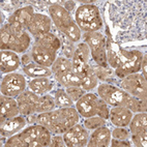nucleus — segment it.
<instances>
[{"instance_id":"nucleus-1","label":"nucleus","mask_w":147,"mask_h":147,"mask_svg":"<svg viewBox=\"0 0 147 147\" xmlns=\"http://www.w3.org/2000/svg\"><path fill=\"white\" fill-rule=\"evenodd\" d=\"M106 24L112 28L113 42H122L145 40L147 34L146 2L140 0H122L106 2Z\"/></svg>"},{"instance_id":"nucleus-2","label":"nucleus","mask_w":147,"mask_h":147,"mask_svg":"<svg viewBox=\"0 0 147 147\" xmlns=\"http://www.w3.org/2000/svg\"><path fill=\"white\" fill-rule=\"evenodd\" d=\"M108 65L114 69L115 76L121 79L134 73H140L143 54L140 50H126L122 46L106 38Z\"/></svg>"},{"instance_id":"nucleus-3","label":"nucleus","mask_w":147,"mask_h":147,"mask_svg":"<svg viewBox=\"0 0 147 147\" xmlns=\"http://www.w3.org/2000/svg\"><path fill=\"white\" fill-rule=\"evenodd\" d=\"M79 120L80 115L75 106L56 108L50 112L38 113L36 116V124L47 127L53 135H63Z\"/></svg>"},{"instance_id":"nucleus-4","label":"nucleus","mask_w":147,"mask_h":147,"mask_svg":"<svg viewBox=\"0 0 147 147\" xmlns=\"http://www.w3.org/2000/svg\"><path fill=\"white\" fill-rule=\"evenodd\" d=\"M31 35L27 30L11 27L9 24H3L0 29V49L13 51L18 54L26 53L31 46Z\"/></svg>"},{"instance_id":"nucleus-5","label":"nucleus","mask_w":147,"mask_h":147,"mask_svg":"<svg viewBox=\"0 0 147 147\" xmlns=\"http://www.w3.org/2000/svg\"><path fill=\"white\" fill-rule=\"evenodd\" d=\"M75 21L83 32L100 31L104 21L100 7L92 4H81L75 11Z\"/></svg>"},{"instance_id":"nucleus-6","label":"nucleus","mask_w":147,"mask_h":147,"mask_svg":"<svg viewBox=\"0 0 147 147\" xmlns=\"http://www.w3.org/2000/svg\"><path fill=\"white\" fill-rule=\"evenodd\" d=\"M83 42H86L90 49L92 61L100 66H109L107 62V47L106 35L102 31L84 32L82 34Z\"/></svg>"},{"instance_id":"nucleus-7","label":"nucleus","mask_w":147,"mask_h":147,"mask_svg":"<svg viewBox=\"0 0 147 147\" xmlns=\"http://www.w3.org/2000/svg\"><path fill=\"white\" fill-rule=\"evenodd\" d=\"M24 147H50L51 133L40 124H31L19 133Z\"/></svg>"},{"instance_id":"nucleus-8","label":"nucleus","mask_w":147,"mask_h":147,"mask_svg":"<svg viewBox=\"0 0 147 147\" xmlns=\"http://www.w3.org/2000/svg\"><path fill=\"white\" fill-rule=\"evenodd\" d=\"M116 86L127 92L131 96L140 100H147V80L141 73H134L118 79Z\"/></svg>"},{"instance_id":"nucleus-9","label":"nucleus","mask_w":147,"mask_h":147,"mask_svg":"<svg viewBox=\"0 0 147 147\" xmlns=\"http://www.w3.org/2000/svg\"><path fill=\"white\" fill-rule=\"evenodd\" d=\"M96 94L102 98L108 106L116 107L123 106L125 107L131 95L119 88L114 84L100 83L96 87Z\"/></svg>"},{"instance_id":"nucleus-10","label":"nucleus","mask_w":147,"mask_h":147,"mask_svg":"<svg viewBox=\"0 0 147 147\" xmlns=\"http://www.w3.org/2000/svg\"><path fill=\"white\" fill-rule=\"evenodd\" d=\"M27 80L25 75L21 73L6 74L1 80V94L11 97H17L27 89Z\"/></svg>"},{"instance_id":"nucleus-11","label":"nucleus","mask_w":147,"mask_h":147,"mask_svg":"<svg viewBox=\"0 0 147 147\" xmlns=\"http://www.w3.org/2000/svg\"><path fill=\"white\" fill-rule=\"evenodd\" d=\"M48 15L52 20L54 28L60 33L64 32L68 27L71 26L74 23H76L71 13L57 2H53L48 7Z\"/></svg>"},{"instance_id":"nucleus-12","label":"nucleus","mask_w":147,"mask_h":147,"mask_svg":"<svg viewBox=\"0 0 147 147\" xmlns=\"http://www.w3.org/2000/svg\"><path fill=\"white\" fill-rule=\"evenodd\" d=\"M102 102L104 100L97 94L92 92H86L78 102H75V108L78 111L80 117L87 118L98 114Z\"/></svg>"},{"instance_id":"nucleus-13","label":"nucleus","mask_w":147,"mask_h":147,"mask_svg":"<svg viewBox=\"0 0 147 147\" xmlns=\"http://www.w3.org/2000/svg\"><path fill=\"white\" fill-rule=\"evenodd\" d=\"M90 61H91V54H90L89 47L84 42H78L75 49L74 56L71 58L74 71L82 78L84 76L85 71H87V68L89 67Z\"/></svg>"},{"instance_id":"nucleus-14","label":"nucleus","mask_w":147,"mask_h":147,"mask_svg":"<svg viewBox=\"0 0 147 147\" xmlns=\"http://www.w3.org/2000/svg\"><path fill=\"white\" fill-rule=\"evenodd\" d=\"M62 136L67 147H85L89 140L88 131L79 122L68 129Z\"/></svg>"},{"instance_id":"nucleus-15","label":"nucleus","mask_w":147,"mask_h":147,"mask_svg":"<svg viewBox=\"0 0 147 147\" xmlns=\"http://www.w3.org/2000/svg\"><path fill=\"white\" fill-rule=\"evenodd\" d=\"M34 7L29 4V5H24L21 8L17 9L15 13L6 17V23L9 24L11 27L21 30H27L28 25L31 21L32 17L34 16Z\"/></svg>"},{"instance_id":"nucleus-16","label":"nucleus","mask_w":147,"mask_h":147,"mask_svg":"<svg viewBox=\"0 0 147 147\" xmlns=\"http://www.w3.org/2000/svg\"><path fill=\"white\" fill-rule=\"evenodd\" d=\"M53 29V23L49 15L42 13H35L29 23L27 31L32 37L40 36L42 34L51 32Z\"/></svg>"},{"instance_id":"nucleus-17","label":"nucleus","mask_w":147,"mask_h":147,"mask_svg":"<svg viewBox=\"0 0 147 147\" xmlns=\"http://www.w3.org/2000/svg\"><path fill=\"white\" fill-rule=\"evenodd\" d=\"M32 46L40 48L52 55L57 56L58 52L61 48V42L56 32H48L40 35V36L33 37Z\"/></svg>"},{"instance_id":"nucleus-18","label":"nucleus","mask_w":147,"mask_h":147,"mask_svg":"<svg viewBox=\"0 0 147 147\" xmlns=\"http://www.w3.org/2000/svg\"><path fill=\"white\" fill-rule=\"evenodd\" d=\"M16 100L18 102L20 115L27 117L29 115L36 113V108L37 105H38V100H40V95L35 94L34 92L26 89L24 92H22L21 94H19L16 97Z\"/></svg>"},{"instance_id":"nucleus-19","label":"nucleus","mask_w":147,"mask_h":147,"mask_svg":"<svg viewBox=\"0 0 147 147\" xmlns=\"http://www.w3.org/2000/svg\"><path fill=\"white\" fill-rule=\"evenodd\" d=\"M27 124V118L23 115H19L13 118L4 120L0 122V135L1 137L9 138L23 131Z\"/></svg>"},{"instance_id":"nucleus-20","label":"nucleus","mask_w":147,"mask_h":147,"mask_svg":"<svg viewBox=\"0 0 147 147\" xmlns=\"http://www.w3.org/2000/svg\"><path fill=\"white\" fill-rule=\"evenodd\" d=\"M0 71L2 74L17 71L22 65L21 56L13 51L1 50L0 53Z\"/></svg>"},{"instance_id":"nucleus-21","label":"nucleus","mask_w":147,"mask_h":147,"mask_svg":"<svg viewBox=\"0 0 147 147\" xmlns=\"http://www.w3.org/2000/svg\"><path fill=\"white\" fill-rule=\"evenodd\" d=\"M133 115H134V113L126 107L116 106V107L110 108L109 119L114 126L127 127Z\"/></svg>"},{"instance_id":"nucleus-22","label":"nucleus","mask_w":147,"mask_h":147,"mask_svg":"<svg viewBox=\"0 0 147 147\" xmlns=\"http://www.w3.org/2000/svg\"><path fill=\"white\" fill-rule=\"evenodd\" d=\"M20 115L18 102L15 97L1 94L0 96V122Z\"/></svg>"},{"instance_id":"nucleus-23","label":"nucleus","mask_w":147,"mask_h":147,"mask_svg":"<svg viewBox=\"0 0 147 147\" xmlns=\"http://www.w3.org/2000/svg\"><path fill=\"white\" fill-rule=\"evenodd\" d=\"M112 139L111 129L107 125L100 126L98 129L92 131L89 135V140L87 143L88 147H108L110 146Z\"/></svg>"},{"instance_id":"nucleus-24","label":"nucleus","mask_w":147,"mask_h":147,"mask_svg":"<svg viewBox=\"0 0 147 147\" xmlns=\"http://www.w3.org/2000/svg\"><path fill=\"white\" fill-rule=\"evenodd\" d=\"M27 89L42 96L50 93L54 89V81L51 78H47V77L30 79V81H28L27 83Z\"/></svg>"},{"instance_id":"nucleus-25","label":"nucleus","mask_w":147,"mask_h":147,"mask_svg":"<svg viewBox=\"0 0 147 147\" xmlns=\"http://www.w3.org/2000/svg\"><path fill=\"white\" fill-rule=\"evenodd\" d=\"M22 71L24 75L30 79H36V78H51L53 76L51 67H46L36 62H31L28 65L22 66Z\"/></svg>"},{"instance_id":"nucleus-26","label":"nucleus","mask_w":147,"mask_h":147,"mask_svg":"<svg viewBox=\"0 0 147 147\" xmlns=\"http://www.w3.org/2000/svg\"><path fill=\"white\" fill-rule=\"evenodd\" d=\"M53 77H54V80L57 82V84L62 86L63 88H68V87L73 86H81L82 82H83L81 77L78 74L75 73L74 69Z\"/></svg>"},{"instance_id":"nucleus-27","label":"nucleus","mask_w":147,"mask_h":147,"mask_svg":"<svg viewBox=\"0 0 147 147\" xmlns=\"http://www.w3.org/2000/svg\"><path fill=\"white\" fill-rule=\"evenodd\" d=\"M29 51L31 52L34 62L38 63V64H40L42 66H46V67H51L53 62L57 58V56L52 55L50 53L46 52V51L42 50V49L35 47V46H31Z\"/></svg>"},{"instance_id":"nucleus-28","label":"nucleus","mask_w":147,"mask_h":147,"mask_svg":"<svg viewBox=\"0 0 147 147\" xmlns=\"http://www.w3.org/2000/svg\"><path fill=\"white\" fill-rule=\"evenodd\" d=\"M129 131L131 135L139 134L147 131V113L140 112L134 113L129 123Z\"/></svg>"},{"instance_id":"nucleus-29","label":"nucleus","mask_w":147,"mask_h":147,"mask_svg":"<svg viewBox=\"0 0 147 147\" xmlns=\"http://www.w3.org/2000/svg\"><path fill=\"white\" fill-rule=\"evenodd\" d=\"M51 95L54 98L56 108H67L74 107V102L71 97L68 96L67 92L65 91V88L59 87L57 89H53L50 92Z\"/></svg>"},{"instance_id":"nucleus-30","label":"nucleus","mask_w":147,"mask_h":147,"mask_svg":"<svg viewBox=\"0 0 147 147\" xmlns=\"http://www.w3.org/2000/svg\"><path fill=\"white\" fill-rule=\"evenodd\" d=\"M51 69H52L53 76L73 71L71 59H68V58L64 57V56H57V58H56L55 61L53 62L52 66H51Z\"/></svg>"},{"instance_id":"nucleus-31","label":"nucleus","mask_w":147,"mask_h":147,"mask_svg":"<svg viewBox=\"0 0 147 147\" xmlns=\"http://www.w3.org/2000/svg\"><path fill=\"white\" fill-rule=\"evenodd\" d=\"M82 81L83 82H82L81 87L84 90H86L87 92L97 87L100 80H98L94 71H93L91 65H89V67L87 68V71H85L84 76L82 77Z\"/></svg>"},{"instance_id":"nucleus-32","label":"nucleus","mask_w":147,"mask_h":147,"mask_svg":"<svg viewBox=\"0 0 147 147\" xmlns=\"http://www.w3.org/2000/svg\"><path fill=\"white\" fill-rule=\"evenodd\" d=\"M55 29V28H54ZM56 30V29H55ZM56 33H57L58 37L61 42V55L60 56H64V57L68 58V59H71L74 56V53H75V49H76V46L71 40H69L65 35H63L62 33L58 32L56 30Z\"/></svg>"},{"instance_id":"nucleus-33","label":"nucleus","mask_w":147,"mask_h":147,"mask_svg":"<svg viewBox=\"0 0 147 147\" xmlns=\"http://www.w3.org/2000/svg\"><path fill=\"white\" fill-rule=\"evenodd\" d=\"M56 109L55 102L54 98L51 95V93L42 95L40 96V100H38V105L36 108V113H46V112H50V111Z\"/></svg>"},{"instance_id":"nucleus-34","label":"nucleus","mask_w":147,"mask_h":147,"mask_svg":"<svg viewBox=\"0 0 147 147\" xmlns=\"http://www.w3.org/2000/svg\"><path fill=\"white\" fill-rule=\"evenodd\" d=\"M106 123H107V120L97 115L84 118V121H83V125H84L85 129L87 131H91L98 129L100 126L106 125Z\"/></svg>"},{"instance_id":"nucleus-35","label":"nucleus","mask_w":147,"mask_h":147,"mask_svg":"<svg viewBox=\"0 0 147 147\" xmlns=\"http://www.w3.org/2000/svg\"><path fill=\"white\" fill-rule=\"evenodd\" d=\"M22 4H24L23 1H13V0H6L1 2V9L2 11H6L11 15L13 13L22 7Z\"/></svg>"},{"instance_id":"nucleus-36","label":"nucleus","mask_w":147,"mask_h":147,"mask_svg":"<svg viewBox=\"0 0 147 147\" xmlns=\"http://www.w3.org/2000/svg\"><path fill=\"white\" fill-rule=\"evenodd\" d=\"M65 91L67 92L68 96L73 100L74 102H78V100L81 98L83 95L86 93V90H84L81 86H73V87H68L65 88Z\"/></svg>"},{"instance_id":"nucleus-37","label":"nucleus","mask_w":147,"mask_h":147,"mask_svg":"<svg viewBox=\"0 0 147 147\" xmlns=\"http://www.w3.org/2000/svg\"><path fill=\"white\" fill-rule=\"evenodd\" d=\"M131 145L136 147H146L147 145V131L139 134L131 135Z\"/></svg>"},{"instance_id":"nucleus-38","label":"nucleus","mask_w":147,"mask_h":147,"mask_svg":"<svg viewBox=\"0 0 147 147\" xmlns=\"http://www.w3.org/2000/svg\"><path fill=\"white\" fill-rule=\"evenodd\" d=\"M111 136L113 139L117 140H127L131 138V133L126 127H119L115 126L113 131H111Z\"/></svg>"},{"instance_id":"nucleus-39","label":"nucleus","mask_w":147,"mask_h":147,"mask_svg":"<svg viewBox=\"0 0 147 147\" xmlns=\"http://www.w3.org/2000/svg\"><path fill=\"white\" fill-rule=\"evenodd\" d=\"M5 147H24L23 141L21 140L19 134L15 135V136H11L9 138H7L6 140L5 144H4Z\"/></svg>"},{"instance_id":"nucleus-40","label":"nucleus","mask_w":147,"mask_h":147,"mask_svg":"<svg viewBox=\"0 0 147 147\" xmlns=\"http://www.w3.org/2000/svg\"><path fill=\"white\" fill-rule=\"evenodd\" d=\"M65 142L63 140L62 135H53L51 138L50 147H64Z\"/></svg>"},{"instance_id":"nucleus-41","label":"nucleus","mask_w":147,"mask_h":147,"mask_svg":"<svg viewBox=\"0 0 147 147\" xmlns=\"http://www.w3.org/2000/svg\"><path fill=\"white\" fill-rule=\"evenodd\" d=\"M52 3H53L52 1H31L30 4L33 6L34 9L37 8V9H40V11H48V7H49Z\"/></svg>"},{"instance_id":"nucleus-42","label":"nucleus","mask_w":147,"mask_h":147,"mask_svg":"<svg viewBox=\"0 0 147 147\" xmlns=\"http://www.w3.org/2000/svg\"><path fill=\"white\" fill-rule=\"evenodd\" d=\"M111 147H131V142L127 140H117V139H111L110 142Z\"/></svg>"},{"instance_id":"nucleus-43","label":"nucleus","mask_w":147,"mask_h":147,"mask_svg":"<svg viewBox=\"0 0 147 147\" xmlns=\"http://www.w3.org/2000/svg\"><path fill=\"white\" fill-rule=\"evenodd\" d=\"M56 2H57L58 4H60L62 7H64L66 11H69V13H71L76 7H78V6L76 5L77 3L75 2V1H68V0H66V1H56Z\"/></svg>"},{"instance_id":"nucleus-44","label":"nucleus","mask_w":147,"mask_h":147,"mask_svg":"<svg viewBox=\"0 0 147 147\" xmlns=\"http://www.w3.org/2000/svg\"><path fill=\"white\" fill-rule=\"evenodd\" d=\"M21 62H22V66L28 65L31 62H33V58H32L31 52L28 51V52L24 53L23 55L21 56Z\"/></svg>"},{"instance_id":"nucleus-45","label":"nucleus","mask_w":147,"mask_h":147,"mask_svg":"<svg viewBox=\"0 0 147 147\" xmlns=\"http://www.w3.org/2000/svg\"><path fill=\"white\" fill-rule=\"evenodd\" d=\"M140 73L142 74V76L144 77V78H146V77H147V54H146V53H144V54H143Z\"/></svg>"}]
</instances>
